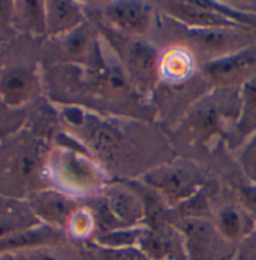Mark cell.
<instances>
[{
    "label": "cell",
    "mask_w": 256,
    "mask_h": 260,
    "mask_svg": "<svg viewBox=\"0 0 256 260\" xmlns=\"http://www.w3.org/2000/svg\"><path fill=\"white\" fill-rule=\"evenodd\" d=\"M48 151L33 136L21 133L0 148V194L27 201L47 188L45 160Z\"/></svg>",
    "instance_id": "6da1fadb"
},
{
    "label": "cell",
    "mask_w": 256,
    "mask_h": 260,
    "mask_svg": "<svg viewBox=\"0 0 256 260\" xmlns=\"http://www.w3.org/2000/svg\"><path fill=\"white\" fill-rule=\"evenodd\" d=\"M63 135L66 141L50 148L45 160V175L52 188L77 201L103 191L106 178L101 166L78 142L71 145L68 135Z\"/></svg>",
    "instance_id": "7a4b0ae2"
},
{
    "label": "cell",
    "mask_w": 256,
    "mask_h": 260,
    "mask_svg": "<svg viewBox=\"0 0 256 260\" xmlns=\"http://www.w3.org/2000/svg\"><path fill=\"white\" fill-rule=\"evenodd\" d=\"M171 224L183 239L186 260H234L237 247L230 242L214 221L205 217L176 218Z\"/></svg>",
    "instance_id": "3957f363"
},
{
    "label": "cell",
    "mask_w": 256,
    "mask_h": 260,
    "mask_svg": "<svg viewBox=\"0 0 256 260\" xmlns=\"http://www.w3.org/2000/svg\"><path fill=\"white\" fill-rule=\"evenodd\" d=\"M144 181L163 204L177 208L200 191L201 175L189 166H162L149 172Z\"/></svg>",
    "instance_id": "277c9868"
},
{
    "label": "cell",
    "mask_w": 256,
    "mask_h": 260,
    "mask_svg": "<svg viewBox=\"0 0 256 260\" xmlns=\"http://www.w3.org/2000/svg\"><path fill=\"white\" fill-rule=\"evenodd\" d=\"M201 72L208 84L220 90L241 87L256 77V45H249L222 57H214L205 63Z\"/></svg>",
    "instance_id": "5b68a950"
},
{
    "label": "cell",
    "mask_w": 256,
    "mask_h": 260,
    "mask_svg": "<svg viewBox=\"0 0 256 260\" xmlns=\"http://www.w3.org/2000/svg\"><path fill=\"white\" fill-rule=\"evenodd\" d=\"M125 71L133 88L149 96L160 81V54L152 44L135 41L126 47Z\"/></svg>",
    "instance_id": "8992f818"
},
{
    "label": "cell",
    "mask_w": 256,
    "mask_h": 260,
    "mask_svg": "<svg viewBox=\"0 0 256 260\" xmlns=\"http://www.w3.org/2000/svg\"><path fill=\"white\" fill-rule=\"evenodd\" d=\"M41 91L38 74L24 66H9L0 72V105L8 111L24 109Z\"/></svg>",
    "instance_id": "52a82bcc"
},
{
    "label": "cell",
    "mask_w": 256,
    "mask_h": 260,
    "mask_svg": "<svg viewBox=\"0 0 256 260\" xmlns=\"http://www.w3.org/2000/svg\"><path fill=\"white\" fill-rule=\"evenodd\" d=\"M30 208L36 218L50 228L59 229V231H66L71 217L79 207L77 204V199L52 188L47 187L44 190L35 191L29 199H27Z\"/></svg>",
    "instance_id": "ba28073f"
},
{
    "label": "cell",
    "mask_w": 256,
    "mask_h": 260,
    "mask_svg": "<svg viewBox=\"0 0 256 260\" xmlns=\"http://www.w3.org/2000/svg\"><path fill=\"white\" fill-rule=\"evenodd\" d=\"M102 201L111 217L122 229L136 228L144 221V202L136 188L120 184L106 185L103 188Z\"/></svg>",
    "instance_id": "9c48e42d"
},
{
    "label": "cell",
    "mask_w": 256,
    "mask_h": 260,
    "mask_svg": "<svg viewBox=\"0 0 256 260\" xmlns=\"http://www.w3.org/2000/svg\"><path fill=\"white\" fill-rule=\"evenodd\" d=\"M105 21L129 36L144 35L152 24V8L143 2H112L102 9Z\"/></svg>",
    "instance_id": "30bf717a"
},
{
    "label": "cell",
    "mask_w": 256,
    "mask_h": 260,
    "mask_svg": "<svg viewBox=\"0 0 256 260\" xmlns=\"http://www.w3.org/2000/svg\"><path fill=\"white\" fill-rule=\"evenodd\" d=\"M55 64H79V66H89L96 55L101 51V44L96 41L87 23L78 27L77 30L55 38Z\"/></svg>",
    "instance_id": "8fae6325"
},
{
    "label": "cell",
    "mask_w": 256,
    "mask_h": 260,
    "mask_svg": "<svg viewBox=\"0 0 256 260\" xmlns=\"http://www.w3.org/2000/svg\"><path fill=\"white\" fill-rule=\"evenodd\" d=\"M165 9L173 18L193 30L237 27L234 21L208 9L203 2H173L168 3Z\"/></svg>",
    "instance_id": "7c38bea8"
},
{
    "label": "cell",
    "mask_w": 256,
    "mask_h": 260,
    "mask_svg": "<svg viewBox=\"0 0 256 260\" xmlns=\"http://www.w3.org/2000/svg\"><path fill=\"white\" fill-rule=\"evenodd\" d=\"M45 24L47 36L51 39L65 36L86 24L84 9L77 2L48 0L45 2Z\"/></svg>",
    "instance_id": "4fadbf2b"
},
{
    "label": "cell",
    "mask_w": 256,
    "mask_h": 260,
    "mask_svg": "<svg viewBox=\"0 0 256 260\" xmlns=\"http://www.w3.org/2000/svg\"><path fill=\"white\" fill-rule=\"evenodd\" d=\"M42 224L27 201H20L0 194V241Z\"/></svg>",
    "instance_id": "5bb4252c"
},
{
    "label": "cell",
    "mask_w": 256,
    "mask_h": 260,
    "mask_svg": "<svg viewBox=\"0 0 256 260\" xmlns=\"http://www.w3.org/2000/svg\"><path fill=\"white\" fill-rule=\"evenodd\" d=\"M65 232L50 228L47 224H38L27 231L8 236L0 241V253L17 251V250H32V248H51L63 242Z\"/></svg>",
    "instance_id": "9a60e30c"
},
{
    "label": "cell",
    "mask_w": 256,
    "mask_h": 260,
    "mask_svg": "<svg viewBox=\"0 0 256 260\" xmlns=\"http://www.w3.org/2000/svg\"><path fill=\"white\" fill-rule=\"evenodd\" d=\"M192 41L200 45L201 50L219 54L217 57L231 52L243 50L249 45H243V38L235 28H208V30H193L189 28Z\"/></svg>",
    "instance_id": "2e32d148"
},
{
    "label": "cell",
    "mask_w": 256,
    "mask_h": 260,
    "mask_svg": "<svg viewBox=\"0 0 256 260\" xmlns=\"http://www.w3.org/2000/svg\"><path fill=\"white\" fill-rule=\"evenodd\" d=\"M195 68V55L184 47H171L160 54V79L168 84H180L192 78Z\"/></svg>",
    "instance_id": "e0dca14e"
},
{
    "label": "cell",
    "mask_w": 256,
    "mask_h": 260,
    "mask_svg": "<svg viewBox=\"0 0 256 260\" xmlns=\"http://www.w3.org/2000/svg\"><path fill=\"white\" fill-rule=\"evenodd\" d=\"M12 28L32 36H47L45 2H39V0L14 2Z\"/></svg>",
    "instance_id": "ac0fdd59"
},
{
    "label": "cell",
    "mask_w": 256,
    "mask_h": 260,
    "mask_svg": "<svg viewBox=\"0 0 256 260\" xmlns=\"http://www.w3.org/2000/svg\"><path fill=\"white\" fill-rule=\"evenodd\" d=\"M214 224L230 242L240 244L249 234L256 229L252 217L240 205H225L219 209Z\"/></svg>",
    "instance_id": "d6986e66"
},
{
    "label": "cell",
    "mask_w": 256,
    "mask_h": 260,
    "mask_svg": "<svg viewBox=\"0 0 256 260\" xmlns=\"http://www.w3.org/2000/svg\"><path fill=\"white\" fill-rule=\"evenodd\" d=\"M238 98L240 108L235 130L240 138H247L256 132V77L240 87Z\"/></svg>",
    "instance_id": "ffe728a7"
},
{
    "label": "cell",
    "mask_w": 256,
    "mask_h": 260,
    "mask_svg": "<svg viewBox=\"0 0 256 260\" xmlns=\"http://www.w3.org/2000/svg\"><path fill=\"white\" fill-rule=\"evenodd\" d=\"M84 251L89 260H149L136 247L109 248L102 247L93 241L84 244Z\"/></svg>",
    "instance_id": "44dd1931"
},
{
    "label": "cell",
    "mask_w": 256,
    "mask_h": 260,
    "mask_svg": "<svg viewBox=\"0 0 256 260\" xmlns=\"http://www.w3.org/2000/svg\"><path fill=\"white\" fill-rule=\"evenodd\" d=\"M95 228H96V223H95V217H93L92 209L79 207L74 212V215L71 217L66 231L74 238L87 239V238H90L92 235L95 234Z\"/></svg>",
    "instance_id": "7402d4cb"
},
{
    "label": "cell",
    "mask_w": 256,
    "mask_h": 260,
    "mask_svg": "<svg viewBox=\"0 0 256 260\" xmlns=\"http://www.w3.org/2000/svg\"><path fill=\"white\" fill-rule=\"evenodd\" d=\"M0 260H60L51 248H32L0 253Z\"/></svg>",
    "instance_id": "603a6c76"
},
{
    "label": "cell",
    "mask_w": 256,
    "mask_h": 260,
    "mask_svg": "<svg viewBox=\"0 0 256 260\" xmlns=\"http://www.w3.org/2000/svg\"><path fill=\"white\" fill-rule=\"evenodd\" d=\"M240 202L244 211L256 223V184H246L240 187Z\"/></svg>",
    "instance_id": "cb8c5ba5"
},
{
    "label": "cell",
    "mask_w": 256,
    "mask_h": 260,
    "mask_svg": "<svg viewBox=\"0 0 256 260\" xmlns=\"http://www.w3.org/2000/svg\"><path fill=\"white\" fill-rule=\"evenodd\" d=\"M234 260H256V229L237 245Z\"/></svg>",
    "instance_id": "d4e9b609"
},
{
    "label": "cell",
    "mask_w": 256,
    "mask_h": 260,
    "mask_svg": "<svg viewBox=\"0 0 256 260\" xmlns=\"http://www.w3.org/2000/svg\"><path fill=\"white\" fill-rule=\"evenodd\" d=\"M241 163H243V169L246 171L249 178L256 184V136L244 150Z\"/></svg>",
    "instance_id": "484cf974"
},
{
    "label": "cell",
    "mask_w": 256,
    "mask_h": 260,
    "mask_svg": "<svg viewBox=\"0 0 256 260\" xmlns=\"http://www.w3.org/2000/svg\"><path fill=\"white\" fill-rule=\"evenodd\" d=\"M12 6L14 2L0 0V31L12 28Z\"/></svg>",
    "instance_id": "4316f807"
}]
</instances>
